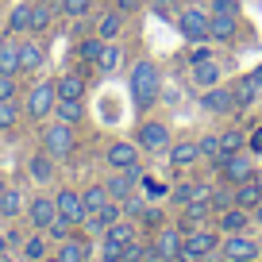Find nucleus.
I'll return each instance as SVG.
<instances>
[{
	"mask_svg": "<svg viewBox=\"0 0 262 262\" xmlns=\"http://www.w3.org/2000/svg\"><path fill=\"white\" fill-rule=\"evenodd\" d=\"M70 228H74V224L66 220V216H54V224H50V228H47V239H54V243H62V239L70 235Z\"/></svg>",
	"mask_w": 262,
	"mask_h": 262,
	"instance_id": "obj_44",
	"label": "nucleus"
},
{
	"mask_svg": "<svg viewBox=\"0 0 262 262\" xmlns=\"http://www.w3.org/2000/svg\"><path fill=\"white\" fill-rule=\"evenodd\" d=\"M208 262H212V258H208Z\"/></svg>",
	"mask_w": 262,
	"mask_h": 262,
	"instance_id": "obj_60",
	"label": "nucleus"
},
{
	"mask_svg": "<svg viewBox=\"0 0 262 262\" xmlns=\"http://www.w3.org/2000/svg\"><path fill=\"white\" fill-rule=\"evenodd\" d=\"M54 205H58V216H66V220L74 224V228H81V220L89 212H85V201H81V193L77 189H58L54 193Z\"/></svg>",
	"mask_w": 262,
	"mask_h": 262,
	"instance_id": "obj_12",
	"label": "nucleus"
},
{
	"mask_svg": "<svg viewBox=\"0 0 262 262\" xmlns=\"http://www.w3.org/2000/svg\"><path fill=\"white\" fill-rule=\"evenodd\" d=\"M127 85H131V100H135V108L158 104V93H162V70H158V62L139 58V62L131 66V74H127Z\"/></svg>",
	"mask_w": 262,
	"mask_h": 262,
	"instance_id": "obj_1",
	"label": "nucleus"
},
{
	"mask_svg": "<svg viewBox=\"0 0 262 262\" xmlns=\"http://www.w3.org/2000/svg\"><path fill=\"white\" fill-rule=\"evenodd\" d=\"M104 162L112 166V170H131V166H139V143L135 139H116L112 147H108Z\"/></svg>",
	"mask_w": 262,
	"mask_h": 262,
	"instance_id": "obj_13",
	"label": "nucleus"
},
{
	"mask_svg": "<svg viewBox=\"0 0 262 262\" xmlns=\"http://www.w3.org/2000/svg\"><path fill=\"white\" fill-rule=\"evenodd\" d=\"M54 120L74 123V127H77V123L85 120V104H81V100H58V104H54Z\"/></svg>",
	"mask_w": 262,
	"mask_h": 262,
	"instance_id": "obj_27",
	"label": "nucleus"
},
{
	"mask_svg": "<svg viewBox=\"0 0 262 262\" xmlns=\"http://www.w3.org/2000/svg\"><path fill=\"white\" fill-rule=\"evenodd\" d=\"M189 81H193L196 89H212V85H220V66H216L212 58H205V62H193V74H189Z\"/></svg>",
	"mask_w": 262,
	"mask_h": 262,
	"instance_id": "obj_23",
	"label": "nucleus"
},
{
	"mask_svg": "<svg viewBox=\"0 0 262 262\" xmlns=\"http://www.w3.org/2000/svg\"><path fill=\"white\" fill-rule=\"evenodd\" d=\"M231 89H235V112H243V108H251L254 100L262 97V85L254 81L251 74H243V77H239L235 85H231Z\"/></svg>",
	"mask_w": 262,
	"mask_h": 262,
	"instance_id": "obj_20",
	"label": "nucleus"
},
{
	"mask_svg": "<svg viewBox=\"0 0 262 262\" xmlns=\"http://www.w3.org/2000/svg\"><path fill=\"white\" fill-rule=\"evenodd\" d=\"M235 35H239V16H216V12H208V39L231 42Z\"/></svg>",
	"mask_w": 262,
	"mask_h": 262,
	"instance_id": "obj_18",
	"label": "nucleus"
},
{
	"mask_svg": "<svg viewBox=\"0 0 262 262\" xmlns=\"http://www.w3.org/2000/svg\"><path fill=\"white\" fill-rule=\"evenodd\" d=\"M254 224V216L247 212V208H239V205H231V208H224V212H216V228L224 231V235H235V231H247Z\"/></svg>",
	"mask_w": 262,
	"mask_h": 262,
	"instance_id": "obj_16",
	"label": "nucleus"
},
{
	"mask_svg": "<svg viewBox=\"0 0 262 262\" xmlns=\"http://www.w3.org/2000/svg\"><path fill=\"white\" fill-rule=\"evenodd\" d=\"M251 77H254V81L262 85V66H254V70H251Z\"/></svg>",
	"mask_w": 262,
	"mask_h": 262,
	"instance_id": "obj_54",
	"label": "nucleus"
},
{
	"mask_svg": "<svg viewBox=\"0 0 262 262\" xmlns=\"http://www.w3.org/2000/svg\"><path fill=\"white\" fill-rule=\"evenodd\" d=\"M201 108H205L208 116H231L235 112V89H231V85L201 89Z\"/></svg>",
	"mask_w": 262,
	"mask_h": 262,
	"instance_id": "obj_9",
	"label": "nucleus"
},
{
	"mask_svg": "<svg viewBox=\"0 0 262 262\" xmlns=\"http://www.w3.org/2000/svg\"><path fill=\"white\" fill-rule=\"evenodd\" d=\"M54 104H58L54 81H39V85H31V93L24 97V112L31 116V120H47V116H54Z\"/></svg>",
	"mask_w": 262,
	"mask_h": 262,
	"instance_id": "obj_6",
	"label": "nucleus"
},
{
	"mask_svg": "<svg viewBox=\"0 0 262 262\" xmlns=\"http://www.w3.org/2000/svg\"><path fill=\"white\" fill-rule=\"evenodd\" d=\"M58 8H62V16H70V19H81V16H89L93 0H58Z\"/></svg>",
	"mask_w": 262,
	"mask_h": 262,
	"instance_id": "obj_40",
	"label": "nucleus"
},
{
	"mask_svg": "<svg viewBox=\"0 0 262 262\" xmlns=\"http://www.w3.org/2000/svg\"><path fill=\"white\" fill-rule=\"evenodd\" d=\"M170 166L173 170H189V166H196L201 162V147H196L193 139H178V143H170Z\"/></svg>",
	"mask_w": 262,
	"mask_h": 262,
	"instance_id": "obj_17",
	"label": "nucleus"
},
{
	"mask_svg": "<svg viewBox=\"0 0 262 262\" xmlns=\"http://www.w3.org/2000/svg\"><path fill=\"white\" fill-rule=\"evenodd\" d=\"M104 189H108L112 201H127V196L135 193V178H131L127 170H112V173H108V181H104Z\"/></svg>",
	"mask_w": 262,
	"mask_h": 262,
	"instance_id": "obj_22",
	"label": "nucleus"
},
{
	"mask_svg": "<svg viewBox=\"0 0 262 262\" xmlns=\"http://www.w3.org/2000/svg\"><path fill=\"white\" fill-rule=\"evenodd\" d=\"M208 193H212V189H208L205 181H178V185H173L166 196H170V205L181 208V205H189L193 196H208Z\"/></svg>",
	"mask_w": 262,
	"mask_h": 262,
	"instance_id": "obj_21",
	"label": "nucleus"
},
{
	"mask_svg": "<svg viewBox=\"0 0 262 262\" xmlns=\"http://www.w3.org/2000/svg\"><path fill=\"white\" fill-rule=\"evenodd\" d=\"M47 4H58V0H47Z\"/></svg>",
	"mask_w": 262,
	"mask_h": 262,
	"instance_id": "obj_59",
	"label": "nucleus"
},
{
	"mask_svg": "<svg viewBox=\"0 0 262 262\" xmlns=\"http://www.w3.org/2000/svg\"><path fill=\"white\" fill-rule=\"evenodd\" d=\"M19 212H24V193L8 185L4 196H0V216H8V220H12V216H19Z\"/></svg>",
	"mask_w": 262,
	"mask_h": 262,
	"instance_id": "obj_34",
	"label": "nucleus"
},
{
	"mask_svg": "<svg viewBox=\"0 0 262 262\" xmlns=\"http://www.w3.org/2000/svg\"><path fill=\"white\" fill-rule=\"evenodd\" d=\"M235 205H239V208H247V212H254V208L262 205V181H258V173L235 185Z\"/></svg>",
	"mask_w": 262,
	"mask_h": 262,
	"instance_id": "obj_19",
	"label": "nucleus"
},
{
	"mask_svg": "<svg viewBox=\"0 0 262 262\" xmlns=\"http://www.w3.org/2000/svg\"><path fill=\"white\" fill-rule=\"evenodd\" d=\"M19 120V104L16 100H0V131H12Z\"/></svg>",
	"mask_w": 262,
	"mask_h": 262,
	"instance_id": "obj_41",
	"label": "nucleus"
},
{
	"mask_svg": "<svg viewBox=\"0 0 262 262\" xmlns=\"http://www.w3.org/2000/svg\"><path fill=\"white\" fill-rule=\"evenodd\" d=\"M120 31H123V12H120V8L104 12V16H100V24H97V35H100L104 42H112Z\"/></svg>",
	"mask_w": 262,
	"mask_h": 262,
	"instance_id": "obj_26",
	"label": "nucleus"
},
{
	"mask_svg": "<svg viewBox=\"0 0 262 262\" xmlns=\"http://www.w3.org/2000/svg\"><path fill=\"white\" fill-rule=\"evenodd\" d=\"M100 220H104L108 228H112L116 220H123V201H108V205L100 208Z\"/></svg>",
	"mask_w": 262,
	"mask_h": 262,
	"instance_id": "obj_46",
	"label": "nucleus"
},
{
	"mask_svg": "<svg viewBox=\"0 0 262 262\" xmlns=\"http://www.w3.org/2000/svg\"><path fill=\"white\" fill-rule=\"evenodd\" d=\"M116 8H120V12H131V8H139V0H116Z\"/></svg>",
	"mask_w": 262,
	"mask_h": 262,
	"instance_id": "obj_53",
	"label": "nucleus"
},
{
	"mask_svg": "<svg viewBox=\"0 0 262 262\" xmlns=\"http://www.w3.org/2000/svg\"><path fill=\"white\" fill-rule=\"evenodd\" d=\"M81 201H85V212H100V208L112 201L108 196V189H104V181L100 185H85V193H81Z\"/></svg>",
	"mask_w": 262,
	"mask_h": 262,
	"instance_id": "obj_31",
	"label": "nucleus"
},
{
	"mask_svg": "<svg viewBox=\"0 0 262 262\" xmlns=\"http://www.w3.org/2000/svg\"><path fill=\"white\" fill-rule=\"evenodd\" d=\"M251 216H254V224H258V228H262V205H258V208H254V212H251Z\"/></svg>",
	"mask_w": 262,
	"mask_h": 262,
	"instance_id": "obj_55",
	"label": "nucleus"
},
{
	"mask_svg": "<svg viewBox=\"0 0 262 262\" xmlns=\"http://www.w3.org/2000/svg\"><path fill=\"white\" fill-rule=\"evenodd\" d=\"M120 262H155V254H150V239H147V243H143V239H131V243L123 247Z\"/></svg>",
	"mask_w": 262,
	"mask_h": 262,
	"instance_id": "obj_33",
	"label": "nucleus"
},
{
	"mask_svg": "<svg viewBox=\"0 0 262 262\" xmlns=\"http://www.w3.org/2000/svg\"><path fill=\"white\" fill-rule=\"evenodd\" d=\"M181 239H185L181 224H162V228H155V235H150V254H155V258H178Z\"/></svg>",
	"mask_w": 262,
	"mask_h": 262,
	"instance_id": "obj_7",
	"label": "nucleus"
},
{
	"mask_svg": "<svg viewBox=\"0 0 262 262\" xmlns=\"http://www.w3.org/2000/svg\"><path fill=\"white\" fill-rule=\"evenodd\" d=\"M158 100H166V104H178V100H181V89H162V93H158Z\"/></svg>",
	"mask_w": 262,
	"mask_h": 262,
	"instance_id": "obj_52",
	"label": "nucleus"
},
{
	"mask_svg": "<svg viewBox=\"0 0 262 262\" xmlns=\"http://www.w3.org/2000/svg\"><path fill=\"white\" fill-rule=\"evenodd\" d=\"M220 239H224L220 228H201V224H196V228L185 231V239H181L178 262H208L216 251H220Z\"/></svg>",
	"mask_w": 262,
	"mask_h": 262,
	"instance_id": "obj_2",
	"label": "nucleus"
},
{
	"mask_svg": "<svg viewBox=\"0 0 262 262\" xmlns=\"http://www.w3.org/2000/svg\"><path fill=\"white\" fill-rule=\"evenodd\" d=\"M143 189H147V193H155V196H162V193H170V189H166V185H162V181H150V178H147V181H143Z\"/></svg>",
	"mask_w": 262,
	"mask_h": 262,
	"instance_id": "obj_51",
	"label": "nucleus"
},
{
	"mask_svg": "<svg viewBox=\"0 0 262 262\" xmlns=\"http://www.w3.org/2000/svg\"><path fill=\"white\" fill-rule=\"evenodd\" d=\"M39 258H47V231H39L24 243V262H39Z\"/></svg>",
	"mask_w": 262,
	"mask_h": 262,
	"instance_id": "obj_38",
	"label": "nucleus"
},
{
	"mask_svg": "<svg viewBox=\"0 0 262 262\" xmlns=\"http://www.w3.org/2000/svg\"><path fill=\"white\" fill-rule=\"evenodd\" d=\"M166 224V216H162V208H143V216H139V228H162Z\"/></svg>",
	"mask_w": 262,
	"mask_h": 262,
	"instance_id": "obj_45",
	"label": "nucleus"
},
{
	"mask_svg": "<svg viewBox=\"0 0 262 262\" xmlns=\"http://www.w3.org/2000/svg\"><path fill=\"white\" fill-rule=\"evenodd\" d=\"M120 62H123L120 42H104V50H100V58H97V70H100V74H116Z\"/></svg>",
	"mask_w": 262,
	"mask_h": 262,
	"instance_id": "obj_29",
	"label": "nucleus"
},
{
	"mask_svg": "<svg viewBox=\"0 0 262 262\" xmlns=\"http://www.w3.org/2000/svg\"><path fill=\"white\" fill-rule=\"evenodd\" d=\"M220 254L224 262H258V243H254L251 235H247V231H235V235H224L220 239Z\"/></svg>",
	"mask_w": 262,
	"mask_h": 262,
	"instance_id": "obj_4",
	"label": "nucleus"
},
{
	"mask_svg": "<svg viewBox=\"0 0 262 262\" xmlns=\"http://www.w3.org/2000/svg\"><path fill=\"white\" fill-rule=\"evenodd\" d=\"M54 216H58L54 196H31V205H27V220H31L35 231H47L50 224H54Z\"/></svg>",
	"mask_w": 262,
	"mask_h": 262,
	"instance_id": "obj_14",
	"label": "nucleus"
},
{
	"mask_svg": "<svg viewBox=\"0 0 262 262\" xmlns=\"http://www.w3.org/2000/svg\"><path fill=\"white\" fill-rule=\"evenodd\" d=\"M100 50H104V39H100V35H93V39H81V42H77V58H81V62H93V66H97Z\"/></svg>",
	"mask_w": 262,
	"mask_h": 262,
	"instance_id": "obj_37",
	"label": "nucleus"
},
{
	"mask_svg": "<svg viewBox=\"0 0 262 262\" xmlns=\"http://www.w3.org/2000/svg\"><path fill=\"white\" fill-rule=\"evenodd\" d=\"M220 173H224V181H228V185H239V181L254 178V158H251V150H235V155H224Z\"/></svg>",
	"mask_w": 262,
	"mask_h": 262,
	"instance_id": "obj_10",
	"label": "nucleus"
},
{
	"mask_svg": "<svg viewBox=\"0 0 262 262\" xmlns=\"http://www.w3.org/2000/svg\"><path fill=\"white\" fill-rule=\"evenodd\" d=\"M8 31L19 35V31H31V4H16L8 16Z\"/></svg>",
	"mask_w": 262,
	"mask_h": 262,
	"instance_id": "obj_35",
	"label": "nucleus"
},
{
	"mask_svg": "<svg viewBox=\"0 0 262 262\" xmlns=\"http://www.w3.org/2000/svg\"><path fill=\"white\" fill-rule=\"evenodd\" d=\"M50 19H54V4L35 0V4H31V35H42L50 27Z\"/></svg>",
	"mask_w": 262,
	"mask_h": 262,
	"instance_id": "obj_28",
	"label": "nucleus"
},
{
	"mask_svg": "<svg viewBox=\"0 0 262 262\" xmlns=\"http://www.w3.org/2000/svg\"><path fill=\"white\" fill-rule=\"evenodd\" d=\"M42 62H47V54L39 42H19V74H35Z\"/></svg>",
	"mask_w": 262,
	"mask_h": 262,
	"instance_id": "obj_25",
	"label": "nucleus"
},
{
	"mask_svg": "<svg viewBox=\"0 0 262 262\" xmlns=\"http://www.w3.org/2000/svg\"><path fill=\"white\" fill-rule=\"evenodd\" d=\"M85 89H89V81H85V74H77V70H66L54 81L58 100H85Z\"/></svg>",
	"mask_w": 262,
	"mask_h": 262,
	"instance_id": "obj_15",
	"label": "nucleus"
},
{
	"mask_svg": "<svg viewBox=\"0 0 262 262\" xmlns=\"http://www.w3.org/2000/svg\"><path fill=\"white\" fill-rule=\"evenodd\" d=\"M178 31L185 35L189 42H205L208 39V8H196V4L181 8L178 12Z\"/></svg>",
	"mask_w": 262,
	"mask_h": 262,
	"instance_id": "obj_8",
	"label": "nucleus"
},
{
	"mask_svg": "<svg viewBox=\"0 0 262 262\" xmlns=\"http://www.w3.org/2000/svg\"><path fill=\"white\" fill-rule=\"evenodd\" d=\"M208 201H212V208H216V212L231 208V205H235V185H216L212 193H208Z\"/></svg>",
	"mask_w": 262,
	"mask_h": 262,
	"instance_id": "obj_39",
	"label": "nucleus"
},
{
	"mask_svg": "<svg viewBox=\"0 0 262 262\" xmlns=\"http://www.w3.org/2000/svg\"><path fill=\"white\" fill-rule=\"evenodd\" d=\"M120 258H123V243L100 235V262H120Z\"/></svg>",
	"mask_w": 262,
	"mask_h": 262,
	"instance_id": "obj_42",
	"label": "nucleus"
},
{
	"mask_svg": "<svg viewBox=\"0 0 262 262\" xmlns=\"http://www.w3.org/2000/svg\"><path fill=\"white\" fill-rule=\"evenodd\" d=\"M54 170H58V166H54V158H50L47 150L27 162V173H31V181H39V185H50V181H54Z\"/></svg>",
	"mask_w": 262,
	"mask_h": 262,
	"instance_id": "obj_24",
	"label": "nucleus"
},
{
	"mask_svg": "<svg viewBox=\"0 0 262 262\" xmlns=\"http://www.w3.org/2000/svg\"><path fill=\"white\" fill-rule=\"evenodd\" d=\"M4 251H8V239H4V235H0V254H4Z\"/></svg>",
	"mask_w": 262,
	"mask_h": 262,
	"instance_id": "obj_56",
	"label": "nucleus"
},
{
	"mask_svg": "<svg viewBox=\"0 0 262 262\" xmlns=\"http://www.w3.org/2000/svg\"><path fill=\"white\" fill-rule=\"evenodd\" d=\"M135 143H139V150H147V155H162V150H170L173 135H170V127H166L162 120H143L139 131H135Z\"/></svg>",
	"mask_w": 262,
	"mask_h": 262,
	"instance_id": "obj_5",
	"label": "nucleus"
},
{
	"mask_svg": "<svg viewBox=\"0 0 262 262\" xmlns=\"http://www.w3.org/2000/svg\"><path fill=\"white\" fill-rule=\"evenodd\" d=\"M104 235H108V239H116V243H123V247H127L131 239H139V231H135V220H131V216H127V220H116L112 228L104 231Z\"/></svg>",
	"mask_w": 262,
	"mask_h": 262,
	"instance_id": "obj_32",
	"label": "nucleus"
},
{
	"mask_svg": "<svg viewBox=\"0 0 262 262\" xmlns=\"http://www.w3.org/2000/svg\"><path fill=\"white\" fill-rule=\"evenodd\" d=\"M247 150H251V155H262V127L247 131Z\"/></svg>",
	"mask_w": 262,
	"mask_h": 262,
	"instance_id": "obj_50",
	"label": "nucleus"
},
{
	"mask_svg": "<svg viewBox=\"0 0 262 262\" xmlns=\"http://www.w3.org/2000/svg\"><path fill=\"white\" fill-rule=\"evenodd\" d=\"M42 150H47L50 158H70L74 155V147H77V135H74V123H62V120H54V123H47L42 127Z\"/></svg>",
	"mask_w": 262,
	"mask_h": 262,
	"instance_id": "obj_3",
	"label": "nucleus"
},
{
	"mask_svg": "<svg viewBox=\"0 0 262 262\" xmlns=\"http://www.w3.org/2000/svg\"><path fill=\"white\" fill-rule=\"evenodd\" d=\"M0 100H16V74H0Z\"/></svg>",
	"mask_w": 262,
	"mask_h": 262,
	"instance_id": "obj_49",
	"label": "nucleus"
},
{
	"mask_svg": "<svg viewBox=\"0 0 262 262\" xmlns=\"http://www.w3.org/2000/svg\"><path fill=\"white\" fill-rule=\"evenodd\" d=\"M220 147H224V155H235V150H247V131H239V127H228V131H220Z\"/></svg>",
	"mask_w": 262,
	"mask_h": 262,
	"instance_id": "obj_36",
	"label": "nucleus"
},
{
	"mask_svg": "<svg viewBox=\"0 0 262 262\" xmlns=\"http://www.w3.org/2000/svg\"><path fill=\"white\" fill-rule=\"evenodd\" d=\"M0 74H19V42H0Z\"/></svg>",
	"mask_w": 262,
	"mask_h": 262,
	"instance_id": "obj_30",
	"label": "nucleus"
},
{
	"mask_svg": "<svg viewBox=\"0 0 262 262\" xmlns=\"http://www.w3.org/2000/svg\"><path fill=\"white\" fill-rule=\"evenodd\" d=\"M81 228H85V235H89V239H100V235L108 231V224L100 220V212H89V216L81 220Z\"/></svg>",
	"mask_w": 262,
	"mask_h": 262,
	"instance_id": "obj_43",
	"label": "nucleus"
},
{
	"mask_svg": "<svg viewBox=\"0 0 262 262\" xmlns=\"http://www.w3.org/2000/svg\"><path fill=\"white\" fill-rule=\"evenodd\" d=\"M143 208H147V205H143V196H139V193H131L127 201H123V216H131V220H139Z\"/></svg>",
	"mask_w": 262,
	"mask_h": 262,
	"instance_id": "obj_48",
	"label": "nucleus"
},
{
	"mask_svg": "<svg viewBox=\"0 0 262 262\" xmlns=\"http://www.w3.org/2000/svg\"><path fill=\"white\" fill-rule=\"evenodd\" d=\"M208 12H216V16H239V0H208Z\"/></svg>",
	"mask_w": 262,
	"mask_h": 262,
	"instance_id": "obj_47",
	"label": "nucleus"
},
{
	"mask_svg": "<svg viewBox=\"0 0 262 262\" xmlns=\"http://www.w3.org/2000/svg\"><path fill=\"white\" fill-rule=\"evenodd\" d=\"M155 262H178V258H155Z\"/></svg>",
	"mask_w": 262,
	"mask_h": 262,
	"instance_id": "obj_58",
	"label": "nucleus"
},
{
	"mask_svg": "<svg viewBox=\"0 0 262 262\" xmlns=\"http://www.w3.org/2000/svg\"><path fill=\"white\" fill-rule=\"evenodd\" d=\"M4 189H8V185H4V178H0V196H4Z\"/></svg>",
	"mask_w": 262,
	"mask_h": 262,
	"instance_id": "obj_57",
	"label": "nucleus"
},
{
	"mask_svg": "<svg viewBox=\"0 0 262 262\" xmlns=\"http://www.w3.org/2000/svg\"><path fill=\"white\" fill-rule=\"evenodd\" d=\"M93 258V239L89 235H66L54 251V262H89Z\"/></svg>",
	"mask_w": 262,
	"mask_h": 262,
	"instance_id": "obj_11",
	"label": "nucleus"
}]
</instances>
